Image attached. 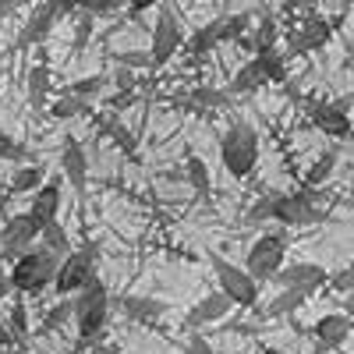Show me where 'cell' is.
Masks as SVG:
<instances>
[{
	"instance_id": "ffe728a7",
	"label": "cell",
	"mask_w": 354,
	"mask_h": 354,
	"mask_svg": "<svg viewBox=\"0 0 354 354\" xmlns=\"http://www.w3.org/2000/svg\"><path fill=\"white\" fill-rule=\"evenodd\" d=\"M174 103L185 106V110H223L230 103V96L223 88H213V85H195L188 96H177Z\"/></svg>"
},
{
	"instance_id": "8992f818",
	"label": "cell",
	"mask_w": 354,
	"mask_h": 354,
	"mask_svg": "<svg viewBox=\"0 0 354 354\" xmlns=\"http://www.w3.org/2000/svg\"><path fill=\"white\" fill-rule=\"evenodd\" d=\"M96 259H100V245L88 241L82 252H71L61 259L57 266V277H53V290L61 298H75L78 290H85L88 283L96 280Z\"/></svg>"
},
{
	"instance_id": "30bf717a",
	"label": "cell",
	"mask_w": 354,
	"mask_h": 354,
	"mask_svg": "<svg viewBox=\"0 0 354 354\" xmlns=\"http://www.w3.org/2000/svg\"><path fill=\"white\" fill-rule=\"evenodd\" d=\"M330 39H333V25L322 15H305L301 25L287 36V57H301V53L322 50Z\"/></svg>"
},
{
	"instance_id": "d6a6232c",
	"label": "cell",
	"mask_w": 354,
	"mask_h": 354,
	"mask_svg": "<svg viewBox=\"0 0 354 354\" xmlns=\"http://www.w3.org/2000/svg\"><path fill=\"white\" fill-rule=\"evenodd\" d=\"M88 113H93V103L68 96V93H61L50 103V117H57V121H75V117H88Z\"/></svg>"
},
{
	"instance_id": "d590c367",
	"label": "cell",
	"mask_w": 354,
	"mask_h": 354,
	"mask_svg": "<svg viewBox=\"0 0 354 354\" xmlns=\"http://www.w3.org/2000/svg\"><path fill=\"white\" fill-rule=\"evenodd\" d=\"M277 195H280V192H266L262 198H255V205H252V209L245 213V220H248V223H270V220H273V205H277Z\"/></svg>"
},
{
	"instance_id": "e575fe53",
	"label": "cell",
	"mask_w": 354,
	"mask_h": 354,
	"mask_svg": "<svg viewBox=\"0 0 354 354\" xmlns=\"http://www.w3.org/2000/svg\"><path fill=\"white\" fill-rule=\"evenodd\" d=\"M0 160H8V163H32V156H28V149L11 138L8 131H0Z\"/></svg>"
},
{
	"instance_id": "4fadbf2b",
	"label": "cell",
	"mask_w": 354,
	"mask_h": 354,
	"mask_svg": "<svg viewBox=\"0 0 354 354\" xmlns=\"http://www.w3.org/2000/svg\"><path fill=\"white\" fill-rule=\"evenodd\" d=\"M57 18H61V4H57V0H39V4L32 8V15L25 18V25H21V32H18L15 46H18V50H25V46H39V43L53 32Z\"/></svg>"
},
{
	"instance_id": "9a60e30c",
	"label": "cell",
	"mask_w": 354,
	"mask_h": 354,
	"mask_svg": "<svg viewBox=\"0 0 354 354\" xmlns=\"http://www.w3.org/2000/svg\"><path fill=\"white\" fill-rule=\"evenodd\" d=\"M234 305L223 298L220 290H209V294H202V298L188 308V315H185V326L192 330V333H198L202 326H213V322H220V319H227V312H230Z\"/></svg>"
},
{
	"instance_id": "4dcf8cb0",
	"label": "cell",
	"mask_w": 354,
	"mask_h": 354,
	"mask_svg": "<svg viewBox=\"0 0 354 354\" xmlns=\"http://www.w3.org/2000/svg\"><path fill=\"white\" fill-rule=\"evenodd\" d=\"M185 181H188L202 198H209V195H213V177H209V167H205V160H202V156H195V153H188V160H185Z\"/></svg>"
},
{
	"instance_id": "ba28073f",
	"label": "cell",
	"mask_w": 354,
	"mask_h": 354,
	"mask_svg": "<svg viewBox=\"0 0 354 354\" xmlns=\"http://www.w3.org/2000/svg\"><path fill=\"white\" fill-rule=\"evenodd\" d=\"M283 259H287V238L283 234H259L255 245L245 255V273L255 283H270L280 273Z\"/></svg>"
},
{
	"instance_id": "c3c4849f",
	"label": "cell",
	"mask_w": 354,
	"mask_h": 354,
	"mask_svg": "<svg viewBox=\"0 0 354 354\" xmlns=\"http://www.w3.org/2000/svg\"><path fill=\"white\" fill-rule=\"evenodd\" d=\"M0 354H18V351H0Z\"/></svg>"
},
{
	"instance_id": "2e32d148",
	"label": "cell",
	"mask_w": 354,
	"mask_h": 354,
	"mask_svg": "<svg viewBox=\"0 0 354 354\" xmlns=\"http://www.w3.org/2000/svg\"><path fill=\"white\" fill-rule=\"evenodd\" d=\"M117 308H121V315L128 322H138V326H149V322L163 319V312H167V305L160 298H149V294H124L117 301Z\"/></svg>"
},
{
	"instance_id": "ee69618b",
	"label": "cell",
	"mask_w": 354,
	"mask_h": 354,
	"mask_svg": "<svg viewBox=\"0 0 354 354\" xmlns=\"http://www.w3.org/2000/svg\"><path fill=\"white\" fill-rule=\"evenodd\" d=\"M163 0H124V11L131 15V18H138V15H145L149 8H160Z\"/></svg>"
},
{
	"instance_id": "ab89813d",
	"label": "cell",
	"mask_w": 354,
	"mask_h": 354,
	"mask_svg": "<svg viewBox=\"0 0 354 354\" xmlns=\"http://www.w3.org/2000/svg\"><path fill=\"white\" fill-rule=\"evenodd\" d=\"M93 28H96V18L78 15V21H75V53H82V50L88 46V39H93Z\"/></svg>"
},
{
	"instance_id": "ac0fdd59",
	"label": "cell",
	"mask_w": 354,
	"mask_h": 354,
	"mask_svg": "<svg viewBox=\"0 0 354 354\" xmlns=\"http://www.w3.org/2000/svg\"><path fill=\"white\" fill-rule=\"evenodd\" d=\"M28 216H32L39 227L53 223L57 216H61V185L57 181H43L39 192H32V202H28Z\"/></svg>"
},
{
	"instance_id": "603a6c76",
	"label": "cell",
	"mask_w": 354,
	"mask_h": 354,
	"mask_svg": "<svg viewBox=\"0 0 354 354\" xmlns=\"http://www.w3.org/2000/svg\"><path fill=\"white\" fill-rule=\"evenodd\" d=\"M25 93H28V106L32 110H43L50 103V64L39 61L28 68V78H25Z\"/></svg>"
},
{
	"instance_id": "7402d4cb",
	"label": "cell",
	"mask_w": 354,
	"mask_h": 354,
	"mask_svg": "<svg viewBox=\"0 0 354 354\" xmlns=\"http://www.w3.org/2000/svg\"><path fill=\"white\" fill-rule=\"evenodd\" d=\"M216 46H220V18L198 25L195 32L185 39V50H188L192 61H202V57H205V53H213Z\"/></svg>"
},
{
	"instance_id": "83f0119b",
	"label": "cell",
	"mask_w": 354,
	"mask_h": 354,
	"mask_svg": "<svg viewBox=\"0 0 354 354\" xmlns=\"http://www.w3.org/2000/svg\"><path fill=\"white\" fill-rule=\"evenodd\" d=\"M337 160H340V149H326V153H319L315 163L305 170V188H322L333 177L337 170Z\"/></svg>"
},
{
	"instance_id": "44dd1931",
	"label": "cell",
	"mask_w": 354,
	"mask_h": 354,
	"mask_svg": "<svg viewBox=\"0 0 354 354\" xmlns=\"http://www.w3.org/2000/svg\"><path fill=\"white\" fill-rule=\"evenodd\" d=\"M61 15H88V18H110L124 11V0H57Z\"/></svg>"
},
{
	"instance_id": "60d3db41",
	"label": "cell",
	"mask_w": 354,
	"mask_h": 354,
	"mask_svg": "<svg viewBox=\"0 0 354 354\" xmlns=\"http://www.w3.org/2000/svg\"><path fill=\"white\" fill-rule=\"evenodd\" d=\"M181 354H216V351H213V344L205 340L202 333H192V337L185 340V351H181Z\"/></svg>"
},
{
	"instance_id": "484cf974",
	"label": "cell",
	"mask_w": 354,
	"mask_h": 354,
	"mask_svg": "<svg viewBox=\"0 0 354 354\" xmlns=\"http://www.w3.org/2000/svg\"><path fill=\"white\" fill-rule=\"evenodd\" d=\"M43 181H46V167L43 163H21L18 170H15V177H11V192H18V195H32V192H39L43 188Z\"/></svg>"
},
{
	"instance_id": "681fc988",
	"label": "cell",
	"mask_w": 354,
	"mask_h": 354,
	"mask_svg": "<svg viewBox=\"0 0 354 354\" xmlns=\"http://www.w3.org/2000/svg\"><path fill=\"white\" fill-rule=\"evenodd\" d=\"M351 61H354V43H351Z\"/></svg>"
},
{
	"instance_id": "3957f363",
	"label": "cell",
	"mask_w": 354,
	"mask_h": 354,
	"mask_svg": "<svg viewBox=\"0 0 354 354\" xmlns=\"http://www.w3.org/2000/svg\"><path fill=\"white\" fill-rule=\"evenodd\" d=\"M71 305H75V315L71 319H75V326H78V337L88 340V344L100 340L103 330H106V322H110V308H113V298H110L106 283L96 277L85 290L75 294Z\"/></svg>"
},
{
	"instance_id": "f35d334b",
	"label": "cell",
	"mask_w": 354,
	"mask_h": 354,
	"mask_svg": "<svg viewBox=\"0 0 354 354\" xmlns=\"http://www.w3.org/2000/svg\"><path fill=\"white\" fill-rule=\"evenodd\" d=\"M113 68H128V71H138V68H149V53L145 50H121L110 57Z\"/></svg>"
},
{
	"instance_id": "f1b7e54d",
	"label": "cell",
	"mask_w": 354,
	"mask_h": 354,
	"mask_svg": "<svg viewBox=\"0 0 354 354\" xmlns=\"http://www.w3.org/2000/svg\"><path fill=\"white\" fill-rule=\"evenodd\" d=\"M305 301H308V294H301V290H277L273 301L262 308V315L266 319H283V315H294Z\"/></svg>"
},
{
	"instance_id": "7bdbcfd3",
	"label": "cell",
	"mask_w": 354,
	"mask_h": 354,
	"mask_svg": "<svg viewBox=\"0 0 354 354\" xmlns=\"http://www.w3.org/2000/svg\"><path fill=\"white\" fill-rule=\"evenodd\" d=\"M330 287H333V290H354V266L333 273V277H330Z\"/></svg>"
},
{
	"instance_id": "277c9868",
	"label": "cell",
	"mask_w": 354,
	"mask_h": 354,
	"mask_svg": "<svg viewBox=\"0 0 354 354\" xmlns=\"http://www.w3.org/2000/svg\"><path fill=\"white\" fill-rule=\"evenodd\" d=\"M185 25L181 15H177L170 4H160L153 32H149V68H167L177 53L185 50Z\"/></svg>"
},
{
	"instance_id": "4316f807",
	"label": "cell",
	"mask_w": 354,
	"mask_h": 354,
	"mask_svg": "<svg viewBox=\"0 0 354 354\" xmlns=\"http://www.w3.org/2000/svg\"><path fill=\"white\" fill-rule=\"evenodd\" d=\"M255 64H259L266 85H283L287 82V53H280V50L255 53Z\"/></svg>"
},
{
	"instance_id": "52a82bcc",
	"label": "cell",
	"mask_w": 354,
	"mask_h": 354,
	"mask_svg": "<svg viewBox=\"0 0 354 354\" xmlns=\"http://www.w3.org/2000/svg\"><path fill=\"white\" fill-rule=\"evenodd\" d=\"M319 202H322L319 188H298V192L277 195L273 220L280 227H312V223H322V220H326V213H322Z\"/></svg>"
},
{
	"instance_id": "e0dca14e",
	"label": "cell",
	"mask_w": 354,
	"mask_h": 354,
	"mask_svg": "<svg viewBox=\"0 0 354 354\" xmlns=\"http://www.w3.org/2000/svg\"><path fill=\"white\" fill-rule=\"evenodd\" d=\"M351 330H354V322L347 319V315H322V319H315V326H312V337H315V344H319V351H337V347H344V340L351 337Z\"/></svg>"
},
{
	"instance_id": "836d02e7",
	"label": "cell",
	"mask_w": 354,
	"mask_h": 354,
	"mask_svg": "<svg viewBox=\"0 0 354 354\" xmlns=\"http://www.w3.org/2000/svg\"><path fill=\"white\" fill-rule=\"evenodd\" d=\"M39 245L43 248H50L53 255H71V238H68V230L61 227V220H53V223H46L43 230H39Z\"/></svg>"
},
{
	"instance_id": "74e56055",
	"label": "cell",
	"mask_w": 354,
	"mask_h": 354,
	"mask_svg": "<svg viewBox=\"0 0 354 354\" xmlns=\"http://www.w3.org/2000/svg\"><path fill=\"white\" fill-rule=\"evenodd\" d=\"M21 298H25V294H18V301H15L11 315L4 319V322H8V330L15 333V340H18V344L28 337V312H25V301H21Z\"/></svg>"
},
{
	"instance_id": "d4e9b609",
	"label": "cell",
	"mask_w": 354,
	"mask_h": 354,
	"mask_svg": "<svg viewBox=\"0 0 354 354\" xmlns=\"http://www.w3.org/2000/svg\"><path fill=\"white\" fill-rule=\"evenodd\" d=\"M262 85H266V78H262L255 57H252V61H245L238 71H234V78H230V85H227V96H230V100H234V96H252V93H259Z\"/></svg>"
},
{
	"instance_id": "5bb4252c",
	"label": "cell",
	"mask_w": 354,
	"mask_h": 354,
	"mask_svg": "<svg viewBox=\"0 0 354 354\" xmlns=\"http://www.w3.org/2000/svg\"><path fill=\"white\" fill-rule=\"evenodd\" d=\"M61 174L68 177V185L78 195L88 192V153L82 149V142L75 135H64L61 138Z\"/></svg>"
},
{
	"instance_id": "bcb514c9",
	"label": "cell",
	"mask_w": 354,
	"mask_h": 354,
	"mask_svg": "<svg viewBox=\"0 0 354 354\" xmlns=\"http://www.w3.org/2000/svg\"><path fill=\"white\" fill-rule=\"evenodd\" d=\"M11 294V280H8V273H4V266H0V301H4Z\"/></svg>"
},
{
	"instance_id": "f6af8a7d",
	"label": "cell",
	"mask_w": 354,
	"mask_h": 354,
	"mask_svg": "<svg viewBox=\"0 0 354 354\" xmlns=\"http://www.w3.org/2000/svg\"><path fill=\"white\" fill-rule=\"evenodd\" d=\"M15 347H18L15 333L8 330V322H0V351H15Z\"/></svg>"
},
{
	"instance_id": "8fae6325",
	"label": "cell",
	"mask_w": 354,
	"mask_h": 354,
	"mask_svg": "<svg viewBox=\"0 0 354 354\" xmlns=\"http://www.w3.org/2000/svg\"><path fill=\"white\" fill-rule=\"evenodd\" d=\"M273 280L280 283V290H301V294L312 298L319 287L330 283V273L322 270L319 262H283Z\"/></svg>"
},
{
	"instance_id": "5b68a950",
	"label": "cell",
	"mask_w": 354,
	"mask_h": 354,
	"mask_svg": "<svg viewBox=\"0 0 354 354\" xmlns=\"http://www.w3.org/2000/svg\"><path fill=\"white\" fill-rule=\"evenodd\" d=\"M209 266H213V277L220 283V294L234 308H255L259 305V283L245 273V266H234L220 252H209Z\"/></svg>"
},
{
	"instance_id": "b9f144b4",
	"label": "cell",
	"mask_w": 354,
	"mask_h": 354,
	"mask_svg": "<svg viewBox=\"0 0 354 354\" xmlns=\"http://www.w3.org/2000/svg\"><path fill=\"white\" fill-rule=\"evenodd\" d=\"M113 85H117V93H135V71L113 68Z\"/></svg>"
},
{
	"instance_id": "9c48e42d",
	"label": "cell",
	"mask_w": 354,
	"mask_h": 354,
	"mask_svg": "<svg viewBox=\"0 0 354 354\" xmlns=\"http://www.w3.org/2000/svg\"><path fill=\"white\" fill-rule=\"evenodd\" d=\"M39 223L28 216V213H15L4 220V227H0V259L4 262H15L21 259L28 248L39 245Z\"/></svg>"
},
{
	"instance_id": "7c38bea8",
	"label": "cell",
	"mask_w": 354,
	"mask_h": 354,
	"mask_svg": "<svg viewBox=\"0 0 354 354\" xmlns=\"http://www.w3.org/2000/svg\"><path fill=\"white\" fill-rule=\"evenodd\" d=\"M351 96L347 100H333V103H312L308 106V117H312V124L322 131V135H330V138H351L354 135V124H351Z\"/></svg>"
},
{
	"instance_id": "7a4b0ae2",
	"label": "cell",
	"mask_w": 354,
	"mask_h": 354,
	"mask_svg": "<svg viewBox=\"0 0 354 354\" xmlns=\"http://www.w3.org/2000/svg\"><path fill=\"white\" fill-rule=\"evenodd\" d=\"M57 266H61V255H53L50 248H43V245L28 248L21 259L11 262V270H8L11 290L15 294H43L46 287H53Z\"/></svg>"
},
{
	"instance_id": "cb8c5ba5",
	"label": "cell",
	"mask_w": 354,
	"mask_h": 354,
	"mask_svg": "<svg viewBox=\"0 0 354 354\" xmlns=\"http://www.w3.org/2000/svg\"><path fill=\"white\" fill-rule=\"evenodd\" d=\"M100 131L121 149L128 160H135L138 156V142H135V135L128 131V124L121 121V117H113V113H106V117H100Z\"/></svg>"
},
{
	"instance_id": "6da1fadb",
	"label": "cell",
	"mask_w": 354,
	"mask_h": 354,
	"mask_svg": "<svg viewBox=\"0 0 354 354\" xmlns=\"http://www.w3.org/2000/svg\"><path fill=\"white\" fill-rule=\"evenodd\" d=\"M259 131L248 121H234L223 135H220V163L230 177H252V170L259 167Z\"/></svg>"
},
{
	"instance_id": "1f68e13d",
	"label": "cell",
	"mask_w": 354,
	"mask_h": 354,
	"mask_svg": "<svg viewBox=\"0 0 354 354\" xmlns=\"http://www.w3.org/2000/svg\"><path fill=\"white\" fill-rule=\"evenodd\" d=\"M106 85H110V78L96 71V75H85V78L64 85V93H68V96H78V100H85V103H93V100H100V96L106 93Z\"/></svg>"
},
{
	"instance_id": "d6986e66",
	"label": "cell",
	"mask_w": 354,
	"mask_h": 354,
	"mask_svg": "<svg viewBox=\"0 0 354 354\" xmlns=\"http://www.w3.org/2000/svg\"><path fill=\"white\" fill-rule=\"evenodd\" d=\"M277 39H280V25L270 11H259V18L252 21L248 36L241 39V46H248L252 53H266V50H277Z\"/></svg>"
},
{
	"instance_id": "f546056e",
	"label": "cell",
	"mask_w": 354,
	"mask_h": 354,
	"mask_svg": "<svg viewBox=\"0 0 354 354\" xmlns=\"http://www.w3.org/2000/svg\"><path fill=\"white\" fill-rule=\"evenodd\" d=\"M255 15L248 11H234V15H220V43H241L248 36Z\"/></svg>"
},
{
	"instance_id": "7dc6e473",
	"label": "cell",
	"mask_w": 354,
	"mask_h": 354,
	"mask_svg": "<svg viewBox=\"0 0 354 354\" xmlns=\"http://www.w3.org/2000/svg\"><path fill=\"white\" fill-rule=\"evenodd\" d=\"M259 354H283V351H277V347H262Z\"/></svg>"
},
{
	"instance_id": "8d00e7d4",
	"label": "cell",
	"mask_w": 354,
	"mask_h": 354,
	"mask_svg": "<svg viewBox=\"0 0 354 354\" xmlns=\"http://www.w3.org/2000/svg\"><path fill=\"white\" fill-rule=\"evenodd\" d=\"M75 315V305H71V298H61L53 308H46V315H43V330H61L64 322Z\"/></svg>"
}]
</instances>
